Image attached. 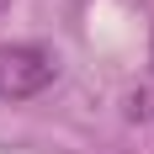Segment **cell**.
<instances>
[{"label":"cell","mask_w":154,"mask_h":154,"mask_svg":"<svg viewBox=\"0 0 154 154\" xmlns=\"http://www.w3.org/2000/svg\"><path fill=\"white\" fill-rule=\"evenodd\" d=\"M59 80V53L48 43H5L0 48V96L32 101Z\"/></svg>","instance_id":"1"}]
</instances>
